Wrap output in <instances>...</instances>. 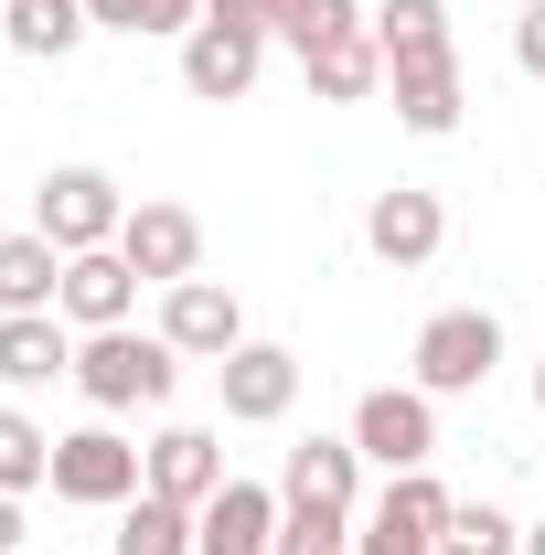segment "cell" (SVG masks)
Returning <instances> with one entry per match:
<instances>
[{
	"instance_id": "cell-1",
	"label": "cell",
	"mask_w": 545,
	"mask_h": 555,
	"mask_svg": "<svg viewBox=\"0 0 545 555\" xmlns=\"http://www.w3.org/2000/svg\"><path fill=\"white\" fill-rule=\"evenodd\" d=\"M353 491H364V449L353 438H300L289 449V470H278V555L289 545H353Z\"/></svg>"
},
{
	"instance_id": "cell-2",
	"label": "cell",
	"mask_w": 545,
	"mask_h": 555,
	"mask_svg": "<svg viewBox=\"0 0 545 555\" xmlns=\"http://www.w3.org/2000/svg\"><path fill=\"white\" fill-rule=\"evenodd\" d=\"M75 385L97 396V406L118 416V406H172V385H182V352L161 343V332H86L75 343Z\"/></svg>"
},
{
	"instance_id": "cell-3",
	"label": "cell",
	"mask_w": 545,
	"mask_h": 555,
	"mask_svg": "<svg viewBox=\"0 0 545 555\" xmlns=\"http://www.w3.org/2000/svg\"><path fill=\"white\" fill-rule=\"evenodd\" d=\"M118 224H129V193H118L97 160L43 171V193H33V235H54L65 257H86V246H118Z\"/></svg>"
},
{
	"instance_id": "cell-4",
	"label": "cell",
	"mask_w": 545,
	"mask_h": 555,
	"mask_svg": "<svg viewBox=\"0 0 545 555\" xmlns=\"http://www.w3.org/2000/svg\"><path fill=\"white\" fill-rule=\"evenodd\" d=\"M150 491V449H129L118 427H75L54 438V502H86V513H118Z\"/></svg>"
},
{
	"instance_id": "cell-5",
	"label": "cell",
	"mask_w": 545,
	"mask_h": 555,
	"mask_svg": "<svg viewBox=\"0 0 545 555\" xmlns=\"http://www.w3.org/2000/svg\"><path fill=\"white\" fill-rule=\"evenodd\" d=\"M353 449H364L375 470H428V460H439V396H428V385H375V396L353 406Z\"/></svg>"
},
{
	"instance_id": "cell-6",
	"label": "cell",
	"mask_w": 545,
	"mask_h": 555,
	"mask_svg": "<svg viewBox=\"0 0 545 555\" xmlns=\"http://www.w3.org/2000/svg\"><path fill=\"white\" fill-rule=\"evenodd\" d=\"M492 363H503V321L492 310H439L417 332V385L428 396H471V385H492Z\"/></svg>"
},
{
	"instance_id": "cell-7",
	"label": "cell",
	"mask_w": 545,
	"mask_h": 555,
	"mask_svg": "<svg viewBox=\"0 0 545 555\" xmlns=\"http://www.w3.org/2000/svg\"><path fill=\"white\" fill-rule=\"evenodd\" d=\"M161 343L182 352V363H225V352L246 343L236 288H225V278H182V288H161Z\"/></svg>"
},
{
	"instance_id": "cell-8",
	"label": "cell",
	"mask_w": 545,
	"mask_h": 555,
	"mask_svg": "<svg viewBox=\"0 0 545 555\" xmlns=\"http://www.w3.org/2000/svg\"><path fill=\"white\" fill-rule=\"evenodd\" d=\"M118 257H129L150 288H182V278L204 268V214H193V204H129Z\"/></svg>"
},
{
	"instance_id": "cell-9",
	"label": "cell",
	"mask_w": 545,
	"mask_h": 555,
	"mask_svg": "<svg viewBox=\"0 0 545 555\" xmlns=\"http://www.w3.org/2000/svg\"><path fill=\"white\" fill-rule=\"evenodd\" d=\"M214 374H225V416L236 427H278L300 406V352H278V343H236Z\"/></svg>"
},
{
	"instance_id": "cell-10",
	"label": "cell",
	"mask_w": 545,
	"mask_h": 555,
	"mask_svg": "<svg viewBox=\"0 0 545 555\" xmlns=\"http://www.w3.org/2000/svg\"><path fill=\"white\" fill-rule=\"evenodd\" d=\"M278 524H289V513H278L268 481H225L204 513H193V555H278Z\"/></svg>"
},
{
	"instance_id": "cell-11",
	"label": "cell",
	"mask_w": 545,
	"mask_h": 555,
	"mask_svg": "<svg viewBox=\"0 0 545 555\" xmlns=\"http://www.w3.org/2000/svg\"><path fill=\"white\" fill-rule=\"evenodd\" d=\"M449 502H460V491L439 481V470H385L375 513H364L353 534H375V545H439V534H449Z\"/></svg>"
},
{
	"instance_id": "cell-12",
	"label": "cell",
	"mask_w": 545,
	"mask_h": 555,
	"mask_svg": "<svg viewBox=\"0 0 545 555\" xmlns=\"http://www.w3.org/2000/svg\"><path fill=\"white\" fill-rule=\"evenodd\" d=\"M364 246H375L385 268H428V257L449 246V214H439V193H417V182L375 193V204H364Z\"/></svg>"
},
{
	"instance_id": "cell-13",
	"label": "cell",
	"mask_w": 545,
	"mask_h": 555,
	"mask_svg": "<svg viewBox=\"0 0 545 555\" xmlns=\"http://www.w3.org/2000/svg\"><path fill=\"white\" fill-rule=\"evenodd\" d=\"M257 65H268V33H236V22H193V33H182V86L214 96V107H225V96H246Z\"/></svg>"
},
{
	"instance_id": "cell-14",
	"label": "cell",
	"mask_w": 545,
	"mask_h": 555,
	"mask_svg": "<svg viewBox=\"0 0 545 555\" xmlns=\"http://www.w3.org/2000/svg\"><path fill=\"white\" fill-rule=\"evenodd\" d=\"M54 310H65L75 332H118L139 310V268L118 246H86V257H65V299H54Z\"/></svg>"
},
{
	"instance_id": "cell-15",
	"label": "cell",
	"mask_w": 545,
	"mask_h": 555,
	"mask_svg": "<svg viewBox=\"0 0 545 555\" xmlns=\"http://www.w3.org/2000/svg\"><path fill=\"white\" fill-rule=\"evenodd\" d=\"M225 481H236V470H225V438H214V427H161V438H150V491H161V502H193V513H204Z\"/></svg>"
},
{
	"instance_id": "cell-16",
	"label": "cell",
	"mask_w": 545,
	"mask_h": 555,
	"mask_svg": "<svg viewBox=\"0 0 545 555\" xmlns=\"http://www.w3.org/2000/svg\"><path fill=\"white\" fill-rule=\"evenodd\" d=\"M300 75H310V96L364 107V96L385 86V43H375V22H353V33H332V43H310V54H300Z\"/></svg>"
},
{
	"instance_id": "cell-17",
	"label": "cell",
	"mask_w": 545,
	"mask_h": 555,
	"mask_svg": "<svg viewBox=\"0 0 545 555\" xmlns=\"http://www.w3.org/2000/svg\"><path fill=\"white\" fill-rule=\"evenodd\" d=\"M54 374H75L65 310H22V321H0V385H11V396H33V385H54Z\"/></svg>"
},
{
	"instance_id": "cell-18",
	"label": "cell",
	"mask_w": 545,
	"mask_h": 555,
	"mask_svg": "<svg viewBox=\"0 0 545 555\" xmlns=\"http://www.w3.org/2000/svg\"><path fill=\"white\" fill-rule=\"evenodd\" d=\"M385 86H396V118H407L417 139H449V129H460V54H417V65H385Z\"/></svg>"
},
{
	"instance_id": "cell-19",
	"label": "cell",
	"mask_w": 545,
	"mask_h": 555,
	"mask_svg": "<svg viewBox=\"0 0 545 555\" xmlns=\"http://www.w3.org/2000/svg\"><path fill=\"white\" fill-rule=\"evenodd\" d=\"M54 299H65V246L54 235H0V321L54 310Z\"/></svg>"
},
{
	"instance_id": "cell-20",
	"label": "cell",
	"mask_w": 545,
	"mask_h": 555,
	"mask_svg": "<svg viewBox=\"0 0 545 555\" xmlns=\"http://www.w3.org/2000/svg\"><path fill=\"white\" fill-rule=\"evenodd\" d=\"M0 33H11V54H33V65H65L97 22H86V0H0Z\"/></svg>"
},
{
	"instance_id": "cell-21",
	"label": "cell",
	"mask_w": 545,
	"mask_h": 555,
	"mask_svg": "<svg viewBox=\"0 0 545 555\" xmlns=\"http://www.w3.org/2000/svg\"><path fill=\"white\" fill-rule=\"evenodd\" d=\"M107 555H193V502H161V491L118 502V534H107Z\"/></svg>"
},
{
	"instance_id": "cell-22",
	"label": "cell",
	"mask_w": 545,
	"mask_h": 555,
	"mask_svg": "<svg viewBox=\"0 0 545 555\" xmlns=\"http://www.w3.org/2000/svg\"><path fill=\"white\" fill-rule=\"evenodd\" d=\"M375 43H385V65H417V54H460L439 0H385V11H375Z\"/></svg>"
},
{
	"instance_id": "cell-23",
	"label": "cell",
	"mask_w": 545,
	"mask_h": 555,
	"mask_svg": "<svg viewBox=\"0 0 545 555\" xmlns=\"http://www.w3.org/2000/svg\"><path fill=\"white\" fill-rule=\"evenodd\" d=\"M43 481H54V438H43L22 406H0V491L22 502V491H43Z\"/></svg>"
},
{
	"instance_id": "cell-24",
	"label": "cell",
	"mask_w": 545,
	"mask_h": 555,
	"mask_svg": "<svg viewBox=\"0 0 545 555\" xmlns=\"http://www.w3.org/2000/svg\"><path fill=\"white\" fill-rule=\"evenodd\" d=\"M439 555H524V524L503 513V502H449V534Z\"/></svg>"
},
{
	"instance_id": "cell-25",
	"label": "cell",
	"mask_w": 545,
	"mask_h": 555,
	"mask_svg": "<svg viewBox=\"0 0 545 555\" xmlns=\"http://www.w3.org/2000/svg\"><path fill=\"white\" fill-rule=\"evenodd\" d=\"M353 22H364L353 0H268V43H289V54L332 43V33H353Z\"/></svg>"
},
{
	"instance_id": "cell-26",
	"label": "cell",
	"mask_w": 545,
	"mask_h": 555,
	"mask_svg": "<svg viewBox=\"0 0 545 555\" xmlns=\"http://www.w3.org/2000/svg\"><path fill=\"white\" fill-rule=\"evenodd\" d=\"M86 22H107V33H193L204 0H86Z\"/></svg>"
},
{
	"instance_id": "cell-27",
	"label": "cell",
	"mask_w": 545,
	"mask_h": 555,
	"mask_svg": "<svg viewBox=\"0 0 545 555\" xmlns=\"http://www.w3.org/2000/svg\"><path fill=\"white\" fill-rule=\"evenodd\" d=\"M514 65L545 75V0H524V11H514Z\"/></svg>"
},
{
	"instance_id": "cell-28",
	"label": "cell",
	"mask_w": 545,
	"mask_h": 555,
	"mask_svg": "<svg viewBox=\"0 0 545 555\" xmlns=\"http://www.w3.org/2000/svg\"><path fill=\"white\" fill-rule=\"evenodd\" d=\"M204 22H236V33H268V0H204Z\"/></svg>"
},
{
	"instance_id": "cell-29",
	"label": "cell",
	"mask_w": 545,
	"mask_h": 555,
	"mask_svg": "<svg viewBox=\"0 0 545 555\" xmlns=\"http://www.w3.org/2000/svg\"><path fill=\"white\" fill-rule=\"evenodd\" d=\"M0 555H22V502L0 491Z\"/></svg>"
},
{
	"instance_id": "cell-30",
	"label": "cell",
	"mask_w": 545,
	"mask_h": 555,
	"mask_svg": "<svg viewBox=\"0 0 545 555\" xmlns=\"http://www.w3.org/2000/svg\"><path fill=\"white\" fill-rule=\"evenodd\" d=\"M353 555H439V545H375V534H353Z\"/></svg>"
},
{
	"instance_id": "cell-31",
	"label": "cell",
	"mask_w": 545,
	"mask_h": 555,
	"mask_svg": "<svg viewBox=\"0 0 545 555\" xmlns=\"http://www.w3.org/2000/svg\"><path fill=\"white\" fill-rule=\"evenodd\" d=\"M524 555H545V524H524Z\"/></svg>"
},
{
	"instance_id": "cell-32",
	"label": "cell",
	"mask_w": 545,
	"mask_h": 555,
	"mask_svg": "<svg viewBox=\"0 0 545 555\" xmlns=\"http://www.w3.org/2000/svg\"><path fill=\"white\" fill-rule=\"evenodd\" d=\"M289 555H353V545H289Z\"/></svg>"
},
{
	"instance_id": "cell-33",
	"label": "cell",
	"mask_w": 545,
	"mask_h": 555,
	"mask_svg": "<svg viewBox=\"0 0 545 555\" xmlns=\"http://www.w3.org/2000/svg\"><path fill=\"white\" fill-rule=\"evenodd\" d=\"M535 406H545V363H535Z\"/></svg>"
},
{
	"instance_id": "cell-34",
	"label": "cell",
	"mask_w": 545,
	"mask_h": 555,
	"mask_svg": "<svg viewBox=\"0 0 545 555\" xmlns=\"http://www.w3.org/2000/svg\"><path fill=\"white\" fill-rule=\"evenodd\" d=\"M22 555H33V545H22Z\"/></svg>"
}]
</instances>
